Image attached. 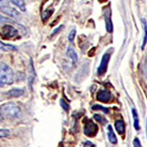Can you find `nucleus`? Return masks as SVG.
Here are the masks:
<instances>
[{
    "mask_svg": "<svg viewBox=\"0 0 147 147\" xmlns=\"http://www.w3.org/2000/svg\"><path fill=\"white\" fill-rule=\"evenodd\" d=\"M146 136H147V119H146Z\"/></svg>",
    "mask_w": 147,
    "mask_h": 147,
    "instance_id": "obj_31",
    "label": "nucleus"
},
{
    "mask_svg": "<svg viewBox=\"0 0 147 147\" xmlns=\"http://www.w3.org/2000/svg\"><path fill=\"white\" fill-rule=\"evenodd\" d=\"M8 6V0H0V9Z\"/></svg>",
    "mask_w": 147,
    "mask_h": 147,
    "instance_id": "obj_26",
    "label": "nucleus"
},
{
    "mask_svg": "<svg viewBox=\"0 0 147 147\" xmlns=\"http://www.w3.org/2000/svg\"><path fill=\"white\" fill-rule=\"evenodd\" d=\"M76 34H77V32H76V30H73L72 32H70V34H69V40H70L71 42H73V41H74V39H75Z\"/></svg>",
    "mask_w": 147,
    "mask_h": 147,
    "instance_id": "obj_24",
    "label": "nucleus"
},
{
    "mask_svg": "<svg viewBox=\"0 0 147 147\" xmlns=\"http://www.w3.org/2000/svg\"><path fill=\"white\" fill-rule=\"evenodd\" d=\"M84 134L89 137L94 136L98 131V127H97L96 124H94L92 121H87L86 124L84 125Z\"/></svg>",
    "mask_w": 147,
    "mask_h": 147,
    "instance_id": "obj_5",
    "label": "nucleus"
},
{
    "mask_svg": "<svg viewBox=\"0 0 147 147\" xmlns=\"http://www.w3.org/2000/svg\"><path fill=\"white\" fill-rule=\"evenodd\" d=\"M115 129L119 132L120 134H123L125 132V122L123 120H117L115 122Z\"/></svg>",
    "mask_w": 147,
    "mask_h": 147,
    "instance_id": "obj_10",
    "label": "nucleus"
},
{
    "mask_svg": "<svg viewBox=\"0 0 147 147\" xmlns=\"http://www.w3.org/2000/svg\"><path fill=\"white\" fill-rule=\"evenodd\" d=\"M64 28V26H60V27H59V28H57L56 30H54L53 32H52V34H51V35H52V36H54V35H55L56 34H58L59 32H61V30H62V28Z\"/></svg>",
    "mask_w": 147,
    "mask_h": 147,
    "instance_id": "obj_27",
    "label": "nucleus"
},
{
    "mask_svg": "<svg viewBox=\"0 0 147 147\" xmlns=\"http://www.w3.org/2000/svg\"><path fill=\"white\" fill-rule=\"evenodd\" d=\"M1 11L4 12L5 14H7V15L11 16V17H14L16 19H18L19 17H20V14H19L18 11H16L14 8H12V7H4V8H1Z\"/></svg>",
    "mask_w": 147,
    "mask_h": 147,
    "instance_id": "obj_8",
    "label": "nucleus"
},
{
    "mask_svg": "<svg viewBox=\"0 0 147 147\" xmlns=\"http://www.w3.org/2000/svg\"><path fill=\"white\" fill-rule=\"evenodd\" d=\"M132 116H134V129L136 130L140 129V125H139V120H138V114H137V111L136 109H132Z\"/></svg>",
    "mask_w": 147,
    "mask_h": 147,
    "instance_id": "obj_15",
    "label": "nucleus"
},
{
    "mask_svg": "<svg viewBox=\"0 0 147 147\" xmlns=\"http://www.w3.org/2000/svg\"><path fill=\"white\" fill-rule=\"evenodd\" d=\"M4 86V84H2V82H0V87H3Z\"/></svg>",
    "mask_w": 147,
    "mask_h": 147,
    "instance_id": "obj_29",
    "label": "nucleus"
},
{
    "mask_svg": "<svg viewBox=\"0 0 147 147\" xmlns=\"http://www.w3.org/2000/svg\"><path fill=\"white\" fill-rule=\"evenodd\" d=\"M0 82L3 84H12L14 82V73L6 64L0 65Z\"/></svg>",
    "mask_w": 147,
    "mask_h": 147,
    "instance_id": "obj_2",
    "label": "nucleus"
},
{
    "mask_svg": "<svg viewBox=\"0 0 147 147\" xmlns=\"http://www.w3.org/2000/svg\"><path fill=\"white\" fill-rule=\"evenodd\" d=\"M3 116L9 118V119H18L21 117L22 112L19 106H17L14 103H6L0 108Z\"/></svg>",
    "mask_w": 147,
    "mask_h": 147,
    "instance_id": "obj_1",
    "label": "nucleus"
},
{
    "mask_svg": "<svg viewBox=\"0 0 147 147\" xmlns=\"http://www.w3.org/2000/svg\"><path fill=\"white\" fill-rule=\"evenodd\" d=\"M60 105H61V107H62L64 110L66 111V112H68L69 109H70V106H69V104L66 103V102L64 101L63 99H61V100H60Z\"/></svg>",
    "mask_w": 147,
    "mask_h": 147,
    "instance_id": "obj_22",
    "label": "nucleus"
},
{
    "mask_svg": "<svg viewBox=\"0 0 147 147\" xmlns=\"http://www.w3.org/2000/svg\"><path fill=\"white\" fill-rule=\"evenodd\" d=\"M113 96L110 91L108 90H99L97 93V100L100 102H104V103H108L112 100Z\"/></svg>",
    "mask_w": 147,
    "mask_h": 147,
    "instance_id": "obj_6",
    "label": "nucleus"
},
{
    "mask_svg": "<svg viewBox=\"0 0 147 147\" xmlns=\"http://www.w3.org/2000/svg\"><path fill=\"white\" fill-rule=\"evenodd\" d=\"M0 36L3 39H12L18 36V30L11 25H6L1 28Z\"/></svg>",
    "mask_w": 147,
    "mask_h": 147,
    "instance_id": "obj_3",
    "label": "nucleus"
},
{
    "mask_svg": "<svg viewBox=\"0 0 147 147\" xmlns=\"http://www.w3.org/2000/svg\"><path fill=\"white\" fill-rule=\"evenodd\" d=\"M3 23H14V21L11 20V19H7L5 17H2V16L0 15V25Z\"/></svg>",
    "mask_w": 147,
    "mask_h": 147,
    "instance_id": "obj_23",
    "label": "nucleus"
},
{
    "mask_svg": "<svg viewBox=\"0 0 147 147\" xmlns=\"http://www.w3.org/2000/svg\"><path fill=\"white\" fill-rule=\"evenodd\" d=\"M105 22H106V30L108 32H113V24L111 21V10L110 8H106L105 10Z\"/></svg>",
    "mask_w": 147,
    "mask_h": 147,
    "instance_id": "obj_7",
    "label": "nucleus"
},
{
    "mask_svg": "<svg viewBox=\"0 0 147 147\" xmlns=\"http://www.w3.org/2000/svg\"><path fill=\"white\" fill-rule=\"evenodd\" d=\"M14 5H16L17 7L21 9L22 11H26V3L25 0H10Z\"/></svg>",
    "mask_w": 147,
    "mask_h": 147,
    "instance_id": "obj_16",
    "label": "nucleus"
},
{
    "mask_svg": "<svg viewBox=\"0 0 147 147\" xmlns=\"http://www.w3.org/2000/svg\"><path fill=\"white\" fill-rule=\"evenodd\" d=\"M110 57H111V54L108 53V52L104 54L103 57H102L101 63H100V65H99V67H98V70H97V75H98V76H103L104 74L107 72Z\"/></svg>",
    "mask_w": 147,
    "mask_h": 147,
    "instance_id": "obj_4",
    "label": "nucleus"
},
{
    "mask_svg": "<svg viewBox=\"0 0 147 147\" xmlns=\"http://www.w3.org/2000/svg\"><path fill=\"white\" fill-rule=\"evenodd\" d=\"M52 13H53V10H45V11H44L43 13H42V15H41L42 21H43V22H45V21L48 20V19L51 17Z\"/></svg>",
    "mask_w": 147,
    "mask_h": 147,
    "instance_id": "obj_17",
    "label": "nucleus"
},
{
    "mask_svg": "<svg viewBox=\"0 0 147 147\" xmlns=\"http://www.w3.org/2000/svg\"><path fill=\"white\" fill-rule=\"evenodd\" d=\"M92 110H101V111H103L104 113H109V109L103 107V106H101V105H93L92 106Z\"/></svg>",
    "mask_w": 147,
    "mask_h": 147,
    "instance_id": "obj_20",
    "label": "nucleus"
},
{
    "mask_svg": "<svg viewBox=\"0 0 147 147\" xmlns=\"http://www.w3.org/2000/svg\"><path fill=\"white\" fill-rule=\"evenodd\" d=\"M141 23H142V27H143V30H144V36H143V42H142V46L141 48L144 49L145 48V45L147 43V23L144 19L141 20Z\"/></svg>",
    "mask_w": 147,
    "mask_h": 147,
    "instance_id": "obj_12",
    "label": "nucleus"
},
{
    "mask_svg": "<svg viewBox=\"0 0 147 147\" xmlns=\"http://www.w3.org/2000/svg\"><path fill=\"white\" fill-rule=\"evenodd\" d=\"M98 1H99V2H101V3H102V2H105V1H107V0H98Z\"/></svg>",
    "mask_w": 147,
    "mask_h": 147,
    "instance_id": "obj_30",
    "label": "nucleus"
},
{
    "mask_svg": "<svg viewBox=\"0 0 147 147\" xmlns=\"http://www.w3.org/2000/svg\"><path fill=\"white\" fill-rule=\"evenodd\" d=\"M9 134H10V131H9L8 129H0V138H5V137H8Z\"/></svg>",
    "mask_w": 147,
    "mask_h": 147,
    "instance_id": "obj_21",
    "label": "nucleus"
},
{
    "mask_svg": "<svg viewBox=\"0 0 147 147\" xmlns=\"http://www.w3.org/2000/svg\"><path fill=\"white\" fill-rule=\"evenodd\" d=\"M30 71H32V75H30V79H28V82H30V84L32 85V80H34V78H35V73H34V66H32V62H30Z\"/></svg>",
    "mask_w": 147,
    "mask_h": 147,
    "instance_id": "obj_18",
    "label": "nucleus"
},
{
    "mask_svg": "<svg viewBox=\"0 0 147 147\" xmlns=\"http://www.w3.org/2000/svg\"><path fill=\"white\" fill-rule=\"evenodd\" d=\"M67 53H68V56L71 58V60L73 61L74 64H76L78 62V54L76 53V51L74 50L72 47H68Z\"/></svg>",
    "mask_w": 147,
    "mask_h": 147,
    "instance_id": "obj_13",
    "label": "nucleus"
},
{
    "mask_svg": "<svg viewBox=\"0 0 147 147\" xmlns=\"http://www.w3.org/2000/svg\"><path fill=\"white\" fill-rule=\"evenodd\" d=\"M3 114H2V112H1V110H0V123L2 122V121H3Z\"/></svg>",
    "mask_w": 147,
    "mask_h": 147,
    "instance_id": "obj_28",
    "label": "nucleus"
},
{
    "mask_svg": "<svg viewBox=\"0 0 147 147\" xmlns=\"http://www.w3.org/2000/svg\"><path fill=\"white\" fill-rule=\"evenodd\" d=\"M17 50L15 46L13 45H10V44H5L3 42L0 41V52L2 51H15Z\"/></svg>",
    "mask_w": 147,
    "mask_h": 147,
    "instance_id": "obj_14",
    "label": "nucleus"
},
{
    "mask_svg": "<svg viewBox=\"0 0 147 147\" xmlns=\"http://www.w3.org/2000/svg\"><path fill=\"white\" fill-rule=\"evenodd\" d=\"M107 134H108V139L109 141L111 142L112 144H117L118 142V139H117V136H116L115 132H114V130L112 129V127H111L110 125H108V127H107Z\"/></svg>",
    "mask_w": 147,
    "mask_h": 147,
    "instance_id": "obj_9",
    "label": "nucleus"
},
{
    "mask_svg": "<svg viewBox=\"0 0 147 147\" xmlns=\"http://www.w3.org/2000/svg\"><path fill=\"white\" fill-rule=\"evenodd\" d=\"M94 119H95L97 122L100 123V124H106V123H107V121H106L105 118L101 115H97V114H95V115H94Z\"/></svg>",
    "mask_w": 147,
    "mask_h": 147,
    "instance_id": "obj_19",
    "label": "nucleus"
},
{
    "mask_svg": "<svg viewBox=\"0 0 147 147\" xmlns=\"http://www.w3.org/2000/svg\"><path fill=\"white\" fill-rule=\"evenodd\" d=\"M134 147H141V143H140V140H139L137 137L134 139Z\"/></svg>",
    "mask_w": 147,
    "mask_h": 147,
    "instance_id": "obj_25",
    "label": "nucleus"
},
{
    "mask_svg": "<svg viewBox=\"0 0 147 147\" xmlns=\"http://www.w3.org/2000/svg\"><path fill=\"white\" fill-rule=\"evenodd\" d=\"M24 94V89H21V88H14V89H11L10 91H8L7 95L8 97H11V98H15V97H20L22 96Z\"/></svg>",
    "mask_w": 147,
    "mask_h": 147,
    "instance_id": "obj_11",
    "label": "nucleus"
}]
</instances>
